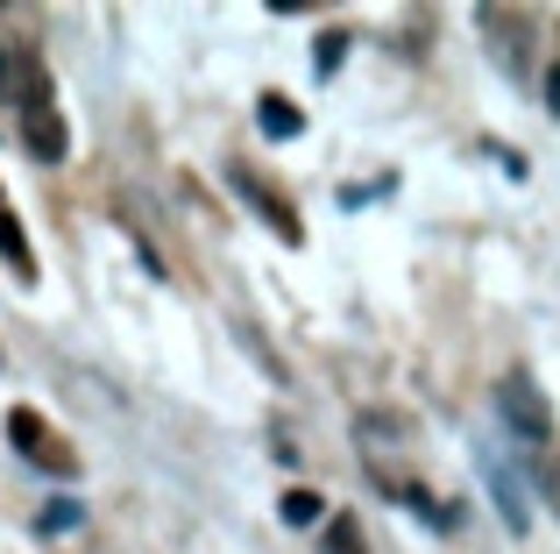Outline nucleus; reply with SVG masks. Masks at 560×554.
Instances as JSON below:
<instances>
[{"instance_id":"obj_2","label":"nucleus","mask_w":560,"mask_h":554,"mask_svg":"<svg viewBox=\"0 0 560 554\" xmlns=\"http://www.w3.org/2000/svg\"><path fill=\"white\" fill-rule=\"evenodd\" d=\"M497 413H504V434H518L525 448H539L553 434V413H547V399H539V384L525 370H511L504 384H497Z\"/></svg>"},{"instance_id":"obj_4","label":"nucleus","mask_w":560,"mask_h":554,"mask_svg":"<svg viewBox=\"0 0 560 554\" xmlns=\"http://www.w3.org/2000/svg\"><path fill=\"white\" fill-rule=\"evenodd\" d=\"M0 256H8V270L22 277H36V256H28V235H22V221H14V207H8V193H0Z\"/></svg>"},{"instance_id":"obj_7","label":"nucleus","mask_w":560,"mask_h":554,"mask_svg":"<svg viewBox=\"0 0 560 554\" xmlns=\"http://www.w3.org/2000/svg\"><path fill=\"white\" fill-rule=\"evenodd\" d=\"M256 122H262V136H299V128H305V114L299 107H291V100H262V107H256Z\"/></svg>"},{"instance_id":"obj_9","label":"nucleus","mask_w":560,"mask_h":554,"mask_svg":"<svg viewBox=\"0 0 560 554\" xmlns=\"http://www.w3.org/2000/svg\"><path fill=\"white\" fill-rule=\"evenodd\" d=\"M341 57H348V28H327V36H319V50H313V71L327 79V71L341 65Z\"/></svg>"},{"instance_id":"obj_1","label":"nucleus","mask_w":560,"mask_h":554,"mask_svg":"<svg viewBox=\"0 0 560 554\" xmlns=\"http://www.w3.org/2000/svg\"><path fill=\"white\" fill-rule=\"evenodd\" d=\"M8 441H14V455H22V462H36V470L65 476V484L79 476V455H71V441L36 413V405H14V413H8Z\"/></svg>"},{"instance_id":"obj_11","label":"nucleus","mask_w":560,"mask_h":554,"mask_svg":"<svg viewBox=\"0 0 560 554\" xmlns=\"http://www.w3.org/2000/svg\"><path fill=\"white\" fill-rule=\"evenodd\" d=\"M547 107H553V114H560V65H553V71H547Z\"/></svg>"},{"instance_id":"obj_6","label":"nucleus","mask_w":560,"mask_h":554,"mask_svg":"<svg viewBox=\"0 0 560 554\" xmlns=\"http://www.w3.org/2000/svg\"><path fill=\"white\" fill-rule=\"evenodd\" d=\"M319 554H370V541H362V519L355 512H334L327 527H319Z\"/></svg>"},{"instance_id":"obj_12","label":"nucleus","mask_w":560,"mask_h":554,"mask_svg":"<svg viewBox=\"0 0 560 554\" xmlns=\"http://www.w3.org/2000/svg\"><path fill=\"white\" fill-rule=\"evenodd\" d=\"M0 93L14 100V65H8V50H0Z\"/></svg>"},{"instance_id":"obj_8","label":"nucleus","mask_w":560,"mask_h":554,"mask_svg":"<svg viewBox=\"0 0 560 554\" xmlns=\"http://www.w3.org/2000/svg\"><path fill=\"white\" fill-rule=\"evenodd\" d=\"M284 519H291V527H319V519H327V505H319L313 490H284Z\"/></svg>"},{"instance_id":"obj_10","label":"nucleus","mask_w":560,"mask_h":554,"mask_svg":"<svg viewBox=\"0 0 560 554\" xmlns=\"http://www.w3.org/2000/svg\"><path fill=\"white\" fill-rule=\"evenodd\" d=\"M43 533H65V527H79V498H57V505H43V519H36Z\"/></svg>"},{"instance_id":"obj_3","label":"nucleus","mask_w":560,"mask_h":554,"mask_svg":"<svg viewBox=\"0 0 560 554\" xmlns=\"http://www.w3.org/2000/svg\"><path fill=\"white\" fill-rule=\"evenodd\" d=\"M228 185H234V193H242L248 207L262 213V228H277V235H284V242H305V221H299V213H291V199L277 193V185H262V178H256V171H248V164H228Z\"/></svg>"},{"instance_id":"obj_5","label":"nucleus","mask_w":560,"mask_h":554,"mask_svg":"<svg viewBox=\"0 0 560 554\" xmlns=\"http://www.w3.org/2000/svg\"><path fill=\"white\" fill-rule=\"evenodd\" d=\"M22 136H28V150L36 157H65V122H57V107H43V114H22Z\"/></svg>"}]
</instances>
